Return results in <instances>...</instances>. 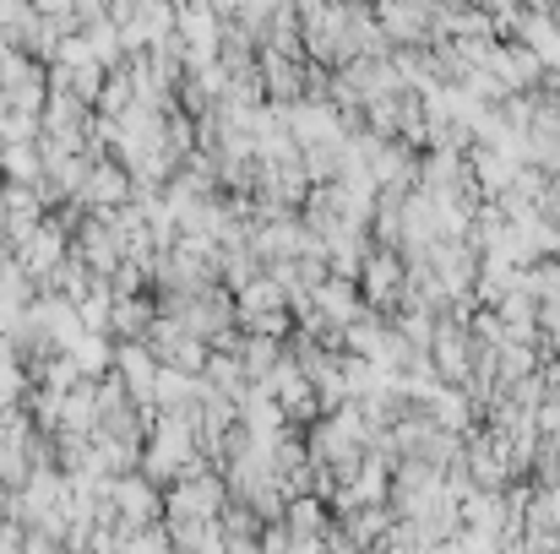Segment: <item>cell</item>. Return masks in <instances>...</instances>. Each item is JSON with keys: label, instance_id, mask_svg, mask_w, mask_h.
<instances>
[{"label": "cell", "instance_id": "7a4b0ae2", "mask_svg": "<svg viewBox=\"0 0 560 554\" xmlns=\"http://www.w3.org/2000/svg\"><path fill=\"white\" fill-rule=\"evenodd\" d=\"M430 365H435L441 380H452V386L468 380V369H474V338H468V321H457V316H441V321H435V332H430Z\"/></svg>", "mask_w": 560, "mask_h": 554}, {"label": "cell", "instance_id": "ba28073f", "mask_svg": "<svg viewBox=\"0 0 560 554\" xmlns=\"http://www.w3.org/2000/svg\"><path fill=\"white\" fill-rule=\"evenodd\" d=\"M512 234H517V245H523L528 261L560 256V223L550 212H523V217H512Z\"/></svg>", "mask_w": 560, "mask_h": 554}, {"label": "cell", "instance_id": "30bf717a", "mask_svg": "<svg viewBox=\"0 0 560 554\" xmlns=\"http://www.w3.org/2000/svg\"><path fill=\"white\" fill-rule=\"evenodd\" d=\"M539 349H545V354H560V299H545V305H539Z\"/></svg>", "mask_w": 560, "mask_h": 554}, {"label": "cell", "instance_id": "52a82bcc", "mask_svg": "<svg viewBox=\"0 0 560 554\" xmlns=\"http://www.w3.org/2000/svg\"><path fill=\"white\" fill-rule=\"evenodd\" d=\"M517 153H506V148H490V142H474L468 148V169H474V185H479V196L490 201V196H501L512 175H517Z\"/></svg>", "mask_w": 560, "mask_h": 554}, {"label": "cell", "instance_id": "6da1fadb", "mask_svg": "<svg viewBox=\"0 0 560 554\" xmlns=\"http://www.w3.org/2000/svg\"><path fill=\"white\" fill-rule=\"evenodd\" d=\"M402 272H408V261H402V250L397 245H375L365 250V267H360V299L381 310V316H392L397 310V294H402Z\"/></svg>", "mask_w": 560, "mask_h": 554}, {"label": "cell", "instance_id": "277c9868", "mask_svg": "<svg viewBox=\"0 0 560 554\" xmlns=\"http://www.w3.org/2000/svg\"><path fill=\"white\" fill-rule=\"evenodd\" d=\"M495 321H501V343H539V299L528 288H506L495 305Z\"/></svg>", "mask_w": 560, "mask_h": 554}, {"label": "cell", "instance_id": "8992f818", "mask_svg": "<svg viewBox=\"0 0 560 554\" xmlns=\"http://www.w3.org/2000/svg\"><path fill=\"white\" fill-rule=\"evenodd\" d=\"M371 5L392 44H430V11L424 5H408V0H371Z\"/></svg>", "mask_w": 560, "mask_h": 554}, {"label": "cell", "instance_id": "3957f363", "mask_svg": "<svg viewBox=\"0 0 560 554\" xmlns=\"http://www.w3.org/2000/svg\"><path fill=\"white\" fill-rule=\"evenodd\" d=\"M311 310H316V316H327L332 327H349V321L365 310V299H360V283H354V278H338V272H327V278L311 288Z\"/></svg>", "mask_w": 560, "mask_h": 554}, {"label": "cell", "instance_id": "9c48e42d", "mask_svg": "<svg viewBox=\"0 0 560 554\" xmlns=\"http://www.w3.org/2000/svg\"><path fill=\"white\" fill-rule=\"evenodd\" d=\"M517 288H528L539 305H545V299H560V256H539V261H528V267H523V278H517Z\"/></svg>", "mask_w": 560, "mask_h": 554}, {"label": "cell", "instance_id": "5b68a950", "mask_svg": "<svg viewBox=\"0 0 560 554\" xmlns=\"http://www.w3.org/2000/svg\"><path fill=\"white\" fill-rule=\"evenodd\" d=\"M419 408H424V413H430L441 429H457V435H468V429L479 424V408H474V397H468L463 386H452V380H435V386H430V397H424Z\"/></svg>", "mask_w": 560, "mask_h": 554}]
</instances>
